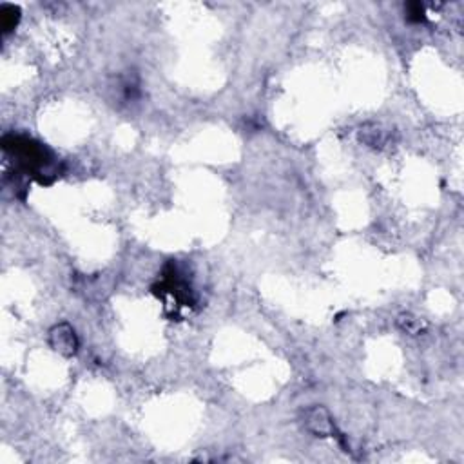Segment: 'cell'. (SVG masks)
I'll return each instance as SVG.
<instances>
[{
  "label": "cell",
  "instance_id": "obj_2",
  "mask_svg": "<svg viewBox=\"0 0 464 464\" xmlns=\"http://www.w3.org/2000/svg\"><path fill=\"white\" fill-rule=\"evenodd\" d=\"M423 15L425 13H423V6H421V4H410V6H408V19L419 22V20L425 19Z\"/></svg>",
  "mask_w": 464,
  "mask_h": 464
},
{
  "label": "cell",
  "instance_id": "obj_1",
  "mask_svg": "<svg viewBox=\"0 0 464 464\" xmlns=\"http://www.w3.org/2000/svg\"><path fill=\"white\" fill-rule=\"evenodd\" d=\"M0 15H2V27H4V31H11L15 24H17V20H19V7L7 6L6 4V6H2Z\"/></svg>",
  "mask_w": 464,
  "mask_h": 464
}]
</instances>
